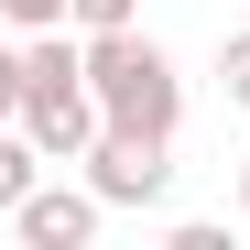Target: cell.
I'll return each mask as SVG.
<instances>
[{
	"label": "cell",
	"mask_w": 250,
	"mask_h": 250,
	"mask_svg": "<svg viewBox=\"0 0 250 250\" xmlns=\"http://www.w3.org/2000/svg\"><path fill=\"white\" fill-rule=\"evenodd\" d=\"M98 218H109V207H98L87 185H44V174H33L22 207H11V239H22V250H87Z\"/></svg>",
	"instance_id": "cell-4"
},
{
	"label": "cell",
	"mask_w": 250,
	"mask_h": 250,
	"mask_svg": "<svg viewBox=\"0 0 250 250\" xmlns=\"http://www.w3.org/2000/svg\"><path fill=\"white\" fill-rule=\"evenodd\" d=\"M11 131L44 152V163H76L98 142V98H87V76H22V109H11Z\"/></svg>",
	"instance_id": "cell-3"
},
{
	"label": "cell",
	"mask_w": 250,
	"mask_h": 250,
	"mask_svg": "<svg viewBox=\"0 0 250 250\" xmlns=\"http://www.w3.org/2000/svg\"><path fill=\"white\" fill-rule=\"evenodd\" d=\"M76 76H87V98H98L109 131H142V142H174L185 131V76H174V55H163L142 22L76 33Z\"/></svg>",
	"instance_id": "cell-1"
},
{
	"label": "cell",
	"mask_w": 250,
	"mask_h": 250,
	"mask_svg": "<svg viewBox=\"0 0 250 250\" xmlns=\"http://www.w3.org/2000/svg\"><path fill=\"white\" fill-rule=\"evenodd\" d=\"M22 109V44H0V120Z\"/></svg>",
	"instance_id": "cell-10"
},
{
	"label": "cell",
	"mask_w": 250,
	"mask_h": 250,
	"mask_svg": "<svg viewBox=\"0 0 250 250\" xmlns=\"http://www.w3.org/2000/svg\"><path fill=\"white\" fill-rule=\"evenodd\" d=\"M0 22H22V33H44V22H65V0H0Z\"/></svg>",
	"instance_id": "cell-9"
},
{
	"label": "cell",
	"mask_w": 250,
	"mask_h": 250,
	"mask_svg": "<svg viewBox=\"0 0 250 250\" xmlns=\"http://www.w3.org/2000/svg\"><path fill=\"white\" fill-rule=\"evenodd\" d=\"M163 250H229V229H218V218H174V229H163Z\"/></svg>",
	"instance_id": "cell-8"
},
{
	"label": "cell",
	"mask_w": 250,
	"mask_h": 250,
	"mask_svg": "<svg viewBox=\"0 0 250 250\" xmlns=\"http://www.w3.org/2000/svg\"><path fill=\"white\" fill-rule=\"evenodd\" d=\"M33 174H55V163L33 152V142L11 131V120H0V218H11V207H22V185H33Z\"/></svg>",
	"instance_id": "cell-5"
},
{
	"label": "cell",
	"mask_w": 250,
	"mask_h": 250,
	"mask_svg": "<svg viewBox=\"0 0 250 250\" xmlns=\"http://www.w3.org/2000/svg\"><path fill=\"white\" fill-rule=\"evenodd\" d=\"M239 218H250V163H239Z\"/></svg>",
	"instance_id": "cell-11"
},
{
	"label": "cell",
	"mask_w": 250,
	"mask_h": 250,
	"mask_svg": "<svg viewBox=\"0 0 250 250\" xmlns=\"http://www.w3.org/2000/svg\"><path fill=\"white\" fill-rule=\"evenodd\" d=\"M218 87H229V109H250V33L218 44Z\"/></svg>",
	"instance_id": "cell-7"
},
{
	"label": "cell",
	"mask_w": 250,
	"mask_h": 250,
	"mask_svg": "<svg viewBox=\"0 0 250 250\" xmlns=\"http://www.w3.org/2000/svg\"><path fill=\"white\" fill-rule=\"evenodd\" d=\"M65 22L76 33H120V22H142V0H65Z\"/></svg>",
	"instance_id": "cell-6"
},
{
	"label": "cell",
	"mask_w": 250,
	"mask_h": 250,
	"mask_svg": "<svg viewBox=\"0 0 250 250\" xmlns=\"http://www.w3.org/2000/svg\"><path fill=\"white\" fill-rule=\"evenodd\" d=\"M163 152H174V142H142V131H109V120H98V142L76 152V174H87L98 207H163V185H174Z\"/></svg>",
	"instance_id": "cell-2"
}]
</instances>
